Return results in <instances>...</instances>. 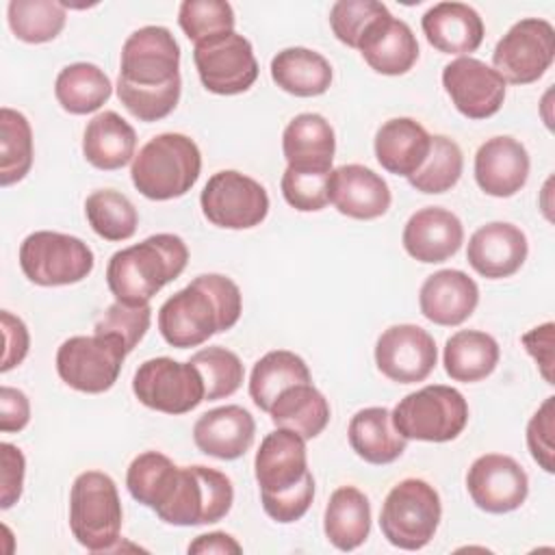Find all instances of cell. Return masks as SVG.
I'll use <instances>...</instances> for the list:
<instances>
[{
  "label": "cell",
  "instance_id": "cell-22",
  "mask_svg": "<svg viewBox=\"0 0 555 555\" xmlns=\"http://www.w3.org/2000/svg\"><path fill=\"white\" fill-rule=\"evenodd\" d=\"M330 202L345 217L371 221L386 215L392 195L379 173L364 165L351 163L332 169Z\"/></svg>",
  "mask_w": 555,
  "mask_h": 555
},
{
  "label": "cell",
  "instance_id": "cell-4",
  "mask_svg": "<svg viewBox=\"0 0 555 555\" xmlns=\"http://www.w3.org/2000/svg\"><path fill=\"white\" fill-rule=\"evenodd\" d=\"M124 509L113 477L102 470L80 473L69 490V529L91 553L113 551L121 535Z\"/></svg>",
  "mask_w": 555,
  "mask_h": 555
},
{
  "label": "cell",
  "instance_id": "cell-13",
  "mask_svg": "<svg viewBox=\"0 0 555 555\" xmlns=\"http://www.w3.org/2000/svg\"><path fill=\"white\" fill-rule=\"evenodd\" d=\"M134 397L163 414H186L204 401V382L191 362L160 356L145 360L132 377Z\"/></svg>",
  "mask_w": 555,
  "mask_h": 555
},
{
  "label": "cell",
  "instance_id": "cell-42",
  "mask_svg": "<svg viewBox=\"0 0 555 555\" xmlns=\"http://www.w3.org/2000/svg\"><path fill=\"white\" fill-rule=\"evenodd\" d=\"M189 362L202 375L204 399H208V401L225 399V397L234 395L243 384L245 369H243L241 358L221 345L204 347V349L195 351Z\"/></svg>",
  "mask_w": 555,
  "mask_h": 555
},
{
  "label": "cell",
  "instance_id": "cell-35",
  "mask_svg": "<svg viewBox=\"0 0 555 555\" xmlns=\"http://www.w3.org/2000/svg\"><path fill=\"white\" fill-rule=\"evenodd\" d=\"M312 382L310 369L301 356L288 349L264 353L251 369L249 397L262 412H269L278 395L295 384Z\"/></svg>",
  "mask_w": 555,
  "mask_h": 555
},
{
  "label": "cell",
  "instance_id": "cell-36",
  "mask_svg": "<svg viewBox=\"0 0 555 555\" xmlns=\"http://www.w3.org/2000/svg\"><path fill=\"white\" fill-rule=\"evenodd\" d=\"M111 78L93 63H72L59 72L54 82L56 102L72 115L98 111L111 98Z\"/></svg>",
  "mask_w": 555,
  "mask_h": 555
},
{
  "label": "cell",
  "instance_id": "cell-10",
  "mask_svg": "<svg viewBox=\"0 0 555 555\" xmlns=\"http://www.w3.org/2000/svg\"><path fill=\"white\" fill-rule=\"evenodd\" d=\"M180 80V46L165 26L137 28L121 46L117 85L160 89Z\"/></svg>",
  "mask_w": 555,
  "mask_h": 555
},
{
  "label": "cell",
  "instance_id": "cell-6",
  "mask_svg": "<svg viewBox=\"0 0 555 555\" xmlns=\"http://www.w3.org/2000/svg\"><path fill=\"white\" fill-rule=\"evenodd\" d=\"M442 505L436 488L425 479H403L386 494L379 512L384 538L403 551L427 546L440 525Z\"/></svg>",
  "mask_w": 555,
  "mask_h": 555
},
{
  "label": "cell",
  "instance_id": "cell-16",
  "mask_svg": "<svg viewBox=\"0 0 555 555\" xmlns=\"http://www.w3.org/2000/svg\"><path fill=\"white\" fill-rule=\"evenodd\" d=\"M466 490L473 503L488 514H507L518 509L529 494L525 468L509 455H479L466 473Z\"/></svg>",
  "mask_w": 555,
  "mask_h": 555
},
{
  "label": "cell",
  "instance_id": "cell-38",
  "mask_svg": "<svg viewBox=\"0 0 555 555\" xmlns=\"http://www.w3.org/2000/svg\"><path fill=\"white\" fill-rule=\"evenodd\" d=\"M33 130L28 119L9 106L0 108V184L11 186L33 167Z\"/></svg>",
  "mask_w": 555,
  "mask_h": 555
},
{
  "label": "cell",
  "instance_id": "cell-52",
  "mask_svg": "<svg viewBox=\"0 0 555 555\" xmlns=\"http://www.w3.org/2000/svg\"><path fill=\"white\" fill-rule=\"evenodd\" d=\"M553 330H555V325L548 321V323H542V325L529 330L520 338L527 353L535 360L546 384H553Z\"/></svg>",
  "mask_w": 555,
  "mask_h": 555
},
{
  "label": "cell",
  "instance_id": "cell-45",
  "mask_svg": "<svg viewBox=\"0 0 555 555\" xmlns=\"http://www.w3.org/2000/svg\"><path fill=\"white\" fill-rule=\"evenodd\" d=\"M332 171H297L286 167L280 180L282 195L299 212H317L330 204Z\"/></svg>",
  "mask_w": 555,
  "mask_h": 555
},
{
  "label": "cell",
  "instance_id": "cell-30",
  "mask_svg": "<svg viewBox=\"0 0 555 555\" xmlns=\"http://www.w3.org/2000/svg\"><path fill=\"white\" fill-rule=\"evenodd\" d=\"M347 438L356 455L375 466L392 464L408 447V440L392 425L390 410L379 405L358 410L349 421Z\"/></svg>",
  "mask_w": 555,
  "mask_h": 555
},
{
  "label": "cell",
  "instance_id": "cell-2",
  "mask_svg": "<svg viewBox=\"0 0 555 555\" xmlns=\"http://www.w3.org/2000/svg\"><path fill=\"white\" fill-rule=\"evenodd\" d=\"M189 262V247L178 234H152L145 241L115 251L106 264V284L115 301L141 306L171 280L180 278Z\"/></svg>",
  "mask_w": 555,
  "mask_h": 555
},
{
  "label": "cell",
  "instance_id": "cell-28",
  "mask_svg": "<svg viewBox=\"0 0 555 555\" xmlns=\"http://www.w3.org/2000/svg\"><path fill=\"white\" fill-rule=\"evenodd\" d=\"M431 134L412 117H392L375 132V158L388 173L410 178L425 163Z\"/></svg>",
  "mask_w": 555,
  "mask_h": 555
},
{
  "label": "cell",
  "instance_id": "cell-25",
  "mask_svg": "<svg viewBox=\"0 0 555 555\" xmlns=\"http://www.w3.org/2000/svg\"><path fill=\"white\" fill-rule=\"evenodd\" d=\"M358 50L369 67L384 76H401L418 61V41L412 28L390 13L364 33Z\"/></svg>",
  "mask_w": 555,
  "mask_h": 555
},
{
  "label": "cell",
  "instance_id": "cell-18",
  "mask_svg": "<svg viewBox=\"0 0 555 555\" xmlns=\"http://www.w3.org/2000/svg\"><path fill=\"white\" fill-rule=\"evenodd\" d=\"M527 254L525 232L507 221H490L477 228L466 247L468 264L488 280L512 278L525 264Z\"/></svg>",
  "mask_w": 555,
  "mask_h": 555
},
{
  "label": "cell",
  "instance_id": "cell-20",
  "mask_svg": "<svg viewBox=\"0 0 555 555\" xmlns=\"http://www.w3.org/2000/svg\"><path fill=\"white\" fill-rule=\"evenodd\" d=\"M306 440L278 427L267 434L254 457V475L260 486V494H278L297 486L308 475Z\"/></svg>",
  "mask_w": 555,
  "mask_h": 555
},
{
  "label": "cell",
  "instance_id": "cell-47",
  "mask_svg": "<svg viewBox=\"0 0 555 555\" xmlns=\"http://www.w3.org/2000/svg\"><path fill=\"white\" fill-rule=\"evenodd\" d=\"M182 82H173L160 89H132L117 85V98L126 111L139 121H158L167 117L180 100Z\"/></svg>",
  "mask_w": 555,
  "mask_h": 555
},
{
  "label": "cell",
  "instance_id": "cell-49",
  "mask_svg": "<svg viewBox=\"0 0 555 555\" xmlns=\"http://www.w3.org/2000/svg\"><path fill=\"white\" fill-rule=\"evenodd\" d=\"M314 499V477L308 473L297 486L278 492V494H260L262 509L267 516H271L275 522L288 525L299 520L312 505Z\"/></svg>",
  "mask_w": 555,
  "mask_h": 555
},
{
  "label": "cell",
  "instance_id": "cell-31",
  "mask_svg": "<svg viewBox=\"0 0 555 555\" xmlns=\"http://www.w3.org/2000/svg\"><path fill=\"white\" fill-rule=\"evenodd\" d=\"M323 531L338 551H353L371 533V503L356 486H340L330 494L323 516Z\"/></svg>",
  "mask_w": 555,
  "mask_h": 555
},
{
  "label": "cell",
  "instance_id": "cell-17",
  "mask_svg": "<svg viewBox=\"0 0 555 555\" xmlns=\"http://www.w3.org/2000/svg\"><path fill=\"white\" fill-rule=\"evenodd\" d=\"M505 80L494 67L473 56H460L444 65L442 87L453 106L468 119L496 115L505 100Z\"/></svg>",
  "mask_w": 555,
  "mask_h": 555
},
{
  "label": "cell",
  "instance_id": "cell-27",
  "mask_svg": "<svg viewBox=\"0 0 555 555\" xmlns=\"http://www.w3.org/2000/svg\"><path fill=\"white\" fill-rule=\"evenodd\" d=\"M282 152L291 169L327 173L336 152L334 128L319 113H299L284 128Z\"/></svg>",
  "mask_w": 555,
  "mask_h": 555
},
{
  "label": "cell",
  "instance_id": "cell-11",
  "mask_svg": "<svg viewBox=\"0 0 555 555\" xmlns=\"http://www.w3.org/2000/svg\"><path fill=\"white\" fill-rule=\"evenodd\" d=\"M199 206L204 217L225 230H249L269 215L267 189L234 169L217 171L202 189Z\"/></svg>",
  "mask_w": 555,
  "mask_h": 555
},
{
  "label": "cell",
  "instance_id": "cell-39",
  "mask_svg": "<svg viewBox=\"0 0 555 555\" xmlns=\"http://www.w3.org/2000/svg\"><path fill=\"white\" fill-rule=\"evenodd\" d=\"M85 217L104 241H128L139 225L134 204L115 189L93 191L85 199Z\"/></svg>",
  "mask_w": 555,
  "mask_h": 555
},
{
  "label": "cell",
  "instance_id": "cell-23",
  "mask_svg": "<svg viewBox=\"0 0 555 555\" xmlns=\"http://www.w3.org/2000/svg\"><path fill=\"white\" fill-rule=\"evenodd\" d=\"M479 304V286L460 269H440L431 273L418 291L421 314L444 327L464 323Z\"/></svg>",
  "mask_w": 555,
  "mask_h": 555
},
{
  "label": "cell",
  "instance_id": "cell-33",
  "mask_svg": "<svg viewBox=\"0 0 555 555\" xmlns=\"http://www.w3.org/2000/svg\"><path fill=\"white\" fill-rule=\"evenodd\" d=\"M499 343L479 330H460L444 343L442 364L453 382H481L499 364Z\"/></svg>",
  "mask_w": 555,
  "mask_h": 555
},
{
  "label": "cell",
  "instance_id": "cell-5",
  "mask_svg": "<svg viewBox=\"0 0 555 555\" xmlns=\"http://www.w3.org/2000/svg\"><path fill=\"white\" fill-rule=\"evenodd\" d=\"M390 414L395 429L405 440L449 442L464 431L468 403L457 388L431 384L405 395Z\"/></svg>",
  "mask_w": 555,
  "mask_h": 555
},
{
  "label": "cell",
  "instance_id": "cell-26",
  "mask_svg": "<svg viewBox=\"0 0 555 555\" xmlns=\"http://www.w3.org/2000/svg\"><path fill=\"white\" fill-rule=\"evenodd\" d=\"M429 46L442 54H470L483 41V20L464 2H438L421 20Z\"/></svg>",
  "mask_w": 555,
  "mask_h": 555
},
{
  "label": "cell",
  "instance_id": "cell-53",
  "mask_svg": "<svg viewBox=\"0 0 555 555\" xmlns=\"http://www.w3.org/2000/svg\"><path fill=\"white\" fill-rule=\"evenodd\" d=\"M30 421L28 397L11 386L0 388V429L4 434L20 431Z\"/></svg>",
  "mask_w": 555,
  "mask_h": 555
},
{
  "label": "cell",
  "instance_id": "cell-12",
  "mask_svg": "<svg viewBox=\"0 0 555 555\" xmlns=\"http://www.w3.org/2000/svg\"><path fill=\"white\" fill-rule=\"evenodd\" d=\"M555 59V28L542 17L516 22L494 46L492 65L509 85H531Z\"/></svg>",
  "mask_w": 555,
  "mask_h": 555
},
{
  "label": "cell",
  "instance_id": "cell-7",
  "mask_svg": "<svg viewBox=\"0 0 555 555\" xmlns=\"http://www.w3.org/2000/svg\"><path fill=\"white\" fill-rule=\"evenodd\" d=\"M234 501V488L225 473L210 466H180L167 503L156 516L176 527L210 525L225 518Z\"/></svg>",
  "mask_w": 555,
  "mask_h": 555
},
{
  "label": "cell",
  "instance_id": "cell-3",
  "mask_svg": "<svg viewBox=\"0 0 555 555\" xmlns=\"http://www.w3.org/2000/svg\"><path fill=\"white\" fill-rule=\"evenodd\" d=\"M202 171V154L197 143L180 132H163L152 137L130 165L134 189L154 202L182 197L193 189Z\"/></svg>",
  "mask_w": 555,
  "mask_h": 555
},
{
  "label": "cell",
  "instance_id": "cell-50",
  "mask_svg": "<svg viewBox=\"0 0 555 555\" xmlns=\"http://www.w3.org/2000/svg\"><path fill=\"white\" fill-rule=\"evenodd\" d=\"M0 464H2V477H0V507L9 509L15 505L22 496L24 488V470H26V460L24 453L11 444L2 442L0 444Z\"/></svg>",
  "mask_w": 555,
  "mask_h": 555
},
{
  "label": "cell",
  "instance_id": "cell-32",
  "mask_svg": "<svg viewBox=\"0 0 555 555\" xmlns=\"http://www.w3.org/2000/svg\"><path fill=\"white\" fill-rule=\"evenodd\" d=\"M271 78L291 95L317 98L332 85V65L310 48H284L271 59Z\"/></svg>",
  "mask_w": 555,
  "mask_h": 555
},
{
  "label": "cell",
  "instance_id": "cell-34",
  "mask_svg": "<svg viewBox=\"0 0 555 555\" xmlns=\"http://www.w3.org/2000/svg\"><path fill=\"white\" fill-rule=\"evenodd\" d=\"M269 414L275 427L291 429L304 440H312L330 423V403L312 382L295 384L278 395Z\"/></svg>",
  "mask_w": 555,
  "mask_h": 555
},
{
  "label": "cell",
  "instance_id": "cell-21",
  "mask_svg": "<svg viewBox=\"0 0 555 555\" xmlns=\"http://www.w3.org/2000/svg\"><path fill=\"white\" fill-rule=\"evenodd\" d=\"M403 249L418 262L436 264L457 254L464 243V225L447 208L427 206L416 210L401 234Z\"/></svg>",
  "mask_w": 555,
  "mask_h": 555
},
{
  "label": "cell",
  "instance_id": "cell-41",
  "mask_svg": "<svg viewBox=\"0 0 555 555\" xmlns=\"http://www.w3.org/2000/svg\"><path fill=\"white\" fill-rule=\"evenodd\" d=\"M462 169L464 156L460 145L447 134H434L425 163L418 167L416 173L408 178V182L421 193L438 195L457 184Z\"/></svg>",
  "mask_w": 555,
  "mask_h": 555
},
{
  "label": "cell",
  "instance_id": "cell-54",
  "mask_svg": "<svg viewBox=\"0 0 555 555\" xmlns=\"http://www.w3.org/2000/svg\"><path fill=\"white\" fill-rule=\"evenodd\" d=\"M189 553L195 555H206V553H243V546L225 531H210V533H202L197 535L191 544H189Z\"/></svg>",
  "mask_w": 555,
  "mask_h": 555
},
{
  "label": "cell",
  "instance_id": "cell-40",
  "mask_svg": "<svg viewBox=\"0 0 555 555\" xmlns=\"http://www.w3.org/2000/svg\"><path fill=\"white\" fill-rule=\"evenodd\" d=\"M7 20L20 41L46 43L61 35L67 13L65 4L54 0H11Z\"/></svg>",
  "mask_w": 555,
  "mask_h": 555
},
{
  "label": "cell",
  "instance_id": "cell-9",
  "mask_svg": "<svg viewBox=\"0 0 555 555\" xmlns=\"http://www.w3.org/2000/svg\"><path fill=\"white\" fill-rule=\"evenodd\" d=\"M128 351L115 334L72 336L56 351V373L74 390L100 395L115 386Z\"/></svg>",
  "mask_w": 555,
  "mask_h": 555
},
{
  "label": "cell",
  "instance_id": "cell-15",
  "mask_svg": "<svg viewBox=\"0 0 555 555\" xmlns=\"http://www.w3.org/2000/svg\"><path fill=\"white\" fill-rule=\"evenodd\" d=\"M438 362L434 336L414 323H399L384 330L375 343V364L390 382H425Z\"/></svg>",
  "mask_w": 555,
  "mask_h": 555
},
{
  "label": "cell",
  "instance_id": "cell-46",
  "mask_svg": "<svg viewBox=\"0 0 555 555\" xmlns=\"http://www.w3.org/2000/svg\"><path fill=\"white\" fill-rule=\"evenodd\" d=\"M150 321H152L150 304L130 306V304L115 301L98 319L95 334H115V336H119L126 351L130 353L141 343L145 332L150 330Z\"/></svg>",
  "mask_w": 555,
  "mask_h": 555
},
{
  "label": "cell",
  "instance_id": "cell-43",
  "mask_svg": "<svg viewBox=\"0 0 555 555\" xmlns=\"http://www.w3.org/2000/svg\"><path fill=\"white\" fill-rule=\"evenodd\" d=\"M234 11L223 0H184L178 11V24L193 43L234 30Z\"/></svg>",
  "mask_w": 555,
  "mask_h": 555
},
{
  "label": "cell",
  "instance_id": "cell-48",
  "mask_svg": "<svg viewBox=\"0 0 555 555\" xmlns=\"http://www.w3.org/2000/svg\"><path fill=\"white\" fill-rule=\"evenodd\" d=\"M555 397H546L527 425V447L538 466L546 473L555 470Z\"/></svg>",
  "mask_w": 555,
  "mask_h": 555
},
{
  "label": "cell",
  "instance_id": "cell-14",
  "mask_svg": "<svg viewBox=\"0 0 555 555\" xmlns=\"http://www.w3.org/2000/svg\"><path fill=\"white\" fill-rule=\"evenodd\" d=\"M193 61L204 89L217 95L245 93L258 78L254 48L234 30L195 43Z\"/></svg>",
  "mask_w": 555,
  "mask_h": 555
},
{
  "label": "cell",
  "instance_id": "cell-37",
  "mask_svg": "<svg viewBox=\"0 0 555 555\" xmlns=\"http://www.w3.org/2000/svg\"><path fill=\"white\" fill-rule=\"evenodd\" d=\"M178 468L165 453H139L126 470V488L134 501L150 509H160L173 492Z\"/></svg>",
  "mask_w": 555,
  "mask_h": 555
},
{
  "label": "cell",
  "instance_id": "cell-44",
  "mask_svg": "<svg viewBox=\"0 0 555 555\" xmlns=\"http://www.w3.org/2000/svg\"><path fill=\"white\" fill-rule=\"evenodd\" d=\"M388 11L377 0H338L330 9V26L340 43L358 50L364 33Z\"/></svg>",
  "mask_w": 555,
  "mask_h": 555
},
{
  "label": "cell",
  "instance_id": "cell-51",
  "mask_svg": "<svg viewBox=\"0 0 555 555\" xmlns=\"http://www.w3.org/2000/svg\"><path fill=\"white\" fill-rule=\"evenodd\" d=\"M0 321H2V336H4V356H2L0 371L7 373L13 366L22 364V360L26 358L30 347V336L24 321L11 314L9 310L0 312Z\"/></svg>",
  "mask_w": 555,
  "mask_h": 555
},
{
  "label": "cell",
  "instance_id": "cell-1",
  "mask_svg": "<svg viewBox=\"0 0 555 555\" xmlns=\"http://www.w3.org/2000/svg\"><path fill=\"white\" fill-rule=\"evenodd\" d=\"M241 312L243 295L236 282L221 273H202L160 306L158 330L176 349L199 347L234 327Z\"/></svg>",
  "mask_w": 555,
  "mask_h": 555
},
{
  "label": "cell",
  "instance_id": "cell-24",
  "mask_svg": "<svg viewBox=\"0 0 555 555\" xmlns=\"http://www.w3.org/2000/svg\"><path fill=\"white\" fill-rule=\"evenodd\" d=\"M256 438V421L241 405H221L204 412L193 425L195 447L217 460H238Z\"/></svg>",
  "mask_w": 555,
  "mask_h": 555
},
{
  "label": "cell",
  "instance_id": "cell-29",
  "mask_svg": "<svg viewBox=\"0 0 555 555\" xmlns=\"http://www.w3.org/2000/svg\"><path fill=\"white\" fill-rule=\"evenodd\" d=\"M134 128L115 111L98 113L82 134V154L87 163L102 171L126 167L134 158Z\"/></svg>",
  "mask_w": 555,
  "mask_h": 555
},
{
  "label": "cell",
  "instance_id": "cell-8",
  "mask_svg": "<svg viewBox=\"0 0 555 555\" xmlns=\"http://www.w3.org/2000/svg\"><path fill=\"white\" fill-rule=\"evenodd\" d=\"M91 247L72 234L39 230L20 245V267L37 286H67L82 282L93 271Z\"/></svg>",
  "mask_w": 555,
  "mask_h": 555
},
{
  "label": "cell",
  "instance_id": "cell-19",
  "mask_svg": "<svg viewBox=\"0 0 555 555\" xmlns=\"http://www.w3.org/2000/svg\"><path fill=\"white\" fill-rule=\"evenodd\" d=\"M527 147L507 134L483 141L475 154V182L492 197L516 195L529 178Z\"/></svg>",
  "mask_w": 555,
  "mask_h": 555
}]
</instances>
